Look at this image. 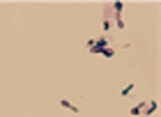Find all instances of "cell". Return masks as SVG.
<instances>
[{"instance_id": "6da1fadb", "label": "cell", "mask_w": 161, "mask_h": 117, "mask_svg": "<svg viewBox=\"0 0 161 117\" xmlns=\"http://www.w3.org/2000/svg\"><path fill=\"white\" fill-rule=\"evenodd\" d=\"M154 110H157V101H143L140 106H134V108H131V115H134V117L145 115V117H147V115H152Z\"/></svg>"}, {"instance_id": "7a4b0ae2", "label": "cell", "mask_w": 161, "mask_h": 117, "mask_svg": "<svg viewBox=\"0 0 161 117\" xmlns=\"http://www.w3.org/2000/svg\"><path fill=\"white\" fill-rule=\"evenodd\" d=\"M60 103H62V106H65V108H69V110H74V113H78V106H74V103L69 101V99H60Z\"/></svg>"}, {"instance_id": "3957f363", "label": "cell", "mask_w": 161, "mask_h": 117, "mask_svg": "<svg viewBox=\"0 0 161 117\" xmlns=\"http://www.w3.org/2000/svg\"><path fill=\"white\" fill-rule=\"evenodd\" d=\"M131 92H134V83H129V85H126V87H124L122 92H120V94H122V97H129Z\"/></svg>"}, {"instance_id": "277c9868", "label": "cell", "mask_w": 161, "mask_h": 117, "mask_svg": "<svg viewBox=\"0 0 161 117\" xmlns=\"http://www.w3.org/2000/svg\"><path fill=\"white\" fill-rule=\"evenodd\" d=\"M101 53H104V55H106V57H113V55H115V51H113V48H104V51H101Z\"/></svg>"}]
</instances>
